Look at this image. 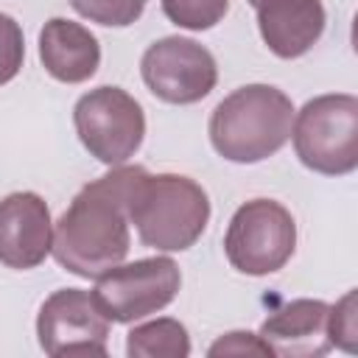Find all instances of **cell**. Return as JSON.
Here are the masks:
<instances>
[{
	"label": "cell",
	"instance_id": "1",
	"mask_svg": "<svg viewBox=\"0 0 358 358\" xmlns=\"http://www.w3.org/2000/svg\"><path fill=\"white\" fill-rule=\"evenodd\" d=\"M143 165H115L101 179L84 185L62 218L53 224L56 263L84 280H95L123 263L131 246L129 193Z\"/></svg>",
	"mask_w": 358,
	"mask_h": 358
},
{
	"label": "cell",
	"instance_id": "2",
	"mask_svg": "<svg viewBox=\"0 0 358 358\" xmlns=\"http://www.w3.org/2000/svg\"><path fill=\"white\" fill-rule=\"evenodd\" d=\"M294 112L291 98L271 84L238 87L213 109L210 143L229 162H263L291 140Z\"/></svg>",
	"mask_w": 358,
	"mask_h": 358
},
{
	"label": "cell",
	"instance_id": "3",
	"mask_svg": "<svg viewBox=\"0 0 358 358\" xmlns=\"http://www.w3.org/2000/svg\"><path fill=\"white\" fill-rule=\"evenodd\" d=\"M210 221L207 190L182 173H148L140 168L129 193V224L157 252L190 249Z\"/></svg>",
	"mask_w": 358,
	"mask_h": 358
},
{
	"label": "cell",
	"instance_id": "4",
	"mask_svg": "<svg viewBox=\"0 0 358 358\" xmlns=\"http://www.w3.org/2000/svg\"><path fill=\"white\" fill-rule=\"evenodd\" d=\"M291 140L299 162L324 176H344L358 168V98L330 92L310 98L294 112Z\"/></svg>",
	"mask_w": 358,
	"mask_h": 358
},
{
	"label": "cell",
	"instance_id": "5",
	"mask_svg": "<svg viewBox=\"0 0 358 358\" xmlns=\"http://www.w3.org/2000/svg\"><path fill=\"white\" fill-rule=\"evenodd\" d=\"M296 249L294 215L274 199H252L235 210L224 235V255L232 268L249 277L280 271Z\"/></svg>",
	"mask_w": 358,
	"mask_h": 358
},
{
	"label": "cell",
	"instance_id": "6",
	"mask_svg": "<svg viewBox=\"0 0 358 358\" xmlns=\"http://www.w3.org/2000/svg\"><path fill=\"white\" fill-rule=\"evenodd\" d=\"M73 123L81 145L103 165H123L145 137L143 106L120 87H95L73 106Z\"/></svg>",
	"mask_w": 358,
	"mask_h": 358
},
{
	"label": "cell",
	"instance_id": "7",
	"mask_svg": "<svg viewBox=\"0 0 358 358\" xmlns=\"http://www.w3.org/2000/svg\"><path fill=\"white\" fill-rule=\"evenodd\" d=\"M182 285L179 266L165 257H143L134 263H117L95 277L92 296L101 313L115 324H131L173 302Z\"/></svg>",
	"mask_w": 358,
	"mask_h": 358
},
{
	"label": "cell",
	"instance_id": "8",
	"mask_svg": "<svg viewBox=\"0 0 358 358\" xmlns=\"http://www.w3.org/2000/svg\"><path fill=\"white\" fill-rule=\"evenodd\" d=\"M140 76L151 95L165 103H199L218 81L213 53L187 36H162L145 48Z\"/></svg>",
	"mask_w": 358,
	"mask_h": 358
},
{
	"label": "cell",
	"instance_id": "9",
	"mask_svg": "<svg viewBox=\"0 0 358 358\" xmlns=\"http://www.w3.org/2000/svg\"><path fill=\"white\" fill-rule=\"evenodd\" d=\"M39 347L59 355H106L109 319L101 313L92 291L59 288L53 291L36 316Z\"/></svg>",
	"mask_w": 358,
	"mask_h": 358
},
{
	"label": "cell",
	"instance_id": "10",
	"mask_svg": "<svg viewBox=\"0 0 358 358\" xmlns=\"http://www.w3.org/2000/svg\"><path fill=\"white\" fill-rule=\"evenodd\" d=\"M53 246L50 207L39 193L17 190L0 199V263L17 271L45 263Z\"/></svg>",
	"mask_w": 358,
	"mask_h": 358
},
{
	"label": "cell",
	"instance_id": "11",
	"mask_svg": "<svg viewBox=\"0 0 358 358\" xmlns=\"http://www.w3.org/2000/svg\"><path fill=\"white\" fill-rule=\"evenodd\" d=\"M327 316L330 305L324 299H294L268 313L257 336L268 344L271 355L319 358L333 347L327 333Z\"/></svg>",
	"mask_w": 358,
	"mask_h": 358
},
{
	"label": "cell",
	"instance_id": "12",
	"mask_svg": "<svg viewBox=\"0 0 358 358\" xmlns=\"http://www.w3.org/2000/svg\"><path fill=\"white\" fill-rule=\"evenodd\" d=\"M252 8L266 48L280 59L305 56L324 34L322 0H257Z\"/></svg>",
	"mask_w": 358,
	"mask_h": 358
},
{
	"label": "cell",
	"instance_id": "13",
	"mask_svg": "<svg viewBox=\"0 0 358 358\" xmlns=\"http://www.w3.org/2000/svg\"><path fill=\"white\" fill-rule=\"evenodd\" d=\"M39 59L56 81L81 84L95 76L101 64V45L87 25L53 17L39 31Z\"/></svg>",
	"mask_w": 358,
	"mask_h": 358
},
{
	"label": "cell",
	"instance_id": "14",
	"mask_svg": "<svg viewBox=\"0 0 358 358\" xmlns=\"http://www.w3.org/2000/svg\"><path fill=\"white\" fill-rule=\"evenodd\" d=\"M129 358H187L190 355V336L179 319L162 316L129 330L126 338Z\"/></svg>",
	"mask_w": 358,
	"mask_h": 358
},
{
	"label": "cell",
	"instance_id": "15",
	"mask_svg": "<svg viewBox=\"0 0 358 358\" xmlns=\"http://www.w3.org/2000/svg\"><path fill=\"white\" fill-rule=\"evenodd\" d=\"M229 0H162L165 17L187 31H207L224 20Z\"/></svg>",
	"mask_w": 358,
	"mask_h": 358
},
{
	"label": "cell",
	"instance_id": "16",
	"mask_svg": "<svg viewBox=\"0 0 358 358\" xmlns=\"http://www.w3.org/2000/svg\"><path fill=\"white\" fill-rule=\"evenodd\" d=\"M70 6L84 20L106 28H126L145 11V0H70Z\"/></svg>",
	"mask_w": 358,
	"mask_h": 358
},
{
	"label": "cell",
	"instance_id": "17",
	"mask_svg": "<svg viewBox=\"0 0 358 358\" xmlns=\"http://www.w3.org/2000/svg\"><path fill=\"white\" fill-rule=\"evenodd\" d=\"M355 299H358V294L347 291L336 305H330V316H327L330 344L341 347L344 352L358 350V308H355Z\"/></svg>",
	"mask_w": 358,
	"mask_h": 358
},
{
	"label": "cell",
	"instance_id": "18",
	"mask_svg": "<svg viewBox=\"0 0 358 358\" xmlns=\"http://www.w3.org/2000/svg\"><path fill=\"white\" fill-rule=\"evenodd\" d=\"M25 59V39H22V28L14 17L0 11V87L8 84Z\"/></svg>",
	"mask_w": 358,
	"mask_h": 358
},
{
	"label": "cell",
	"instance_id": "19",
	"mask_svg": "<svg viewBox=\"0 0 358 358\" xmlns=\"http://www.w3.org/2000/svg\"><path fill=\"white\" fill-rule=\"evenodd\" d=\"M207 355L218 358V355H271L268 344L257 336V333H249V330H232L227 336H221L218 341L210 344Z\"/></svg>",
	"mask_w": 358,
	"mask_h": 358
},
{
	"label": "cell",
	"instance_id": "20",
	"mask_svg": "<svg viewBox=\"0 0 358 358\" xmlns=\"http://www.w3.org/2000/svg\"><path fill=\"white\" fill-rule=\"evenodd\" d=\"M255 3H257V0H249V6H255Z\"/></svg>",
	"mask_w": 358,
	"mask_h": 358
}]
</instances>
